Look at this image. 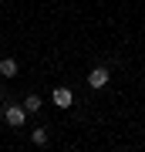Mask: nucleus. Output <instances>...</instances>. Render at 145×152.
Wrapping results in <instances>:
<instances>
[{"label": "nucleus", "mask_w": 145, "mask_h": 152, "mask_svg": "<svg viewBox=\"0 0 145 152\" xmlns=\"http://www.w3.org/2000/svg\"><path fill=\"white\" fill-rule=\"evenodd\" d=\"M88 85H91V88H105L108 85V68H101V64L91 68V71H88Z\"/></svg>", "instance_id": "f03ea898"}, {"label": "nucleus", "mask_w": 145, "mask_h": 152, "mask_svg": "<svg viewBox=\"0 0 145 152\" xmlns=\"http://www.w3.org/2000/svg\"><path fill=\"white\" fill-rule=\"evenodd\" d=\"M31 139H34V145H47V129H34Z\"/></svg>", "instance_id": "423d86ee"}, {"label": "nucleus", "mask_w": 145, "mask_h": 152, "mask_svg": "<svg viewBox=\"0 0 145 152\" xmlns=\"http://www.w3.org/2000/svg\"><path fill=\"white\" fill-rule=\"evenodd\" d=\"M54 105H58V108H71V105H74L71 88H54Z\"/></svg>", "instance_id": "7ed1b4c3"}, {"label": "nucleus", "mask_w": 145, "mask_h": 152, "mask_svg": "<svg viewBox=\"0 0 145 152\" xmlns=\"http://www.w3.org/2000/svg\"><path fill=\"white\" fill-rule=\"evenodd\" d=\"M0 75H4V78H14L17 75V61L14 58H4V61H0Z\"/></svg>", "instance_id": "20e7f679"}, {"label": "nucleus", "mask_w": 145, "mask_h": 152, "mask_svg": "<svg viewBox=\"0 0 145 152\" xmlns=\"http://www.w3.org/2000/svg\"><path fill=\"white\" fill-rule=\"evenodd\" d=\"M41 105H44V102H41V95H27L24 108H27V112H41Z\"/></svg>", "instance_id": "39448f33"}, {"label": "nucleus", "mask_w": 145, "mask_h": 152, "mask_svg": "<svg viewBox=\"0 0 145 152\" xmlns=\"http://www.w3.org/2000/svg\"><path fill=\"white\" fill-rule=\"evenodd\" d=\"M4 118H7L10 129H20V125L27 122V108H24V105H7V108H4Z\"/></svg>", "instance_id": "f257e3e1"}]
</instances>
